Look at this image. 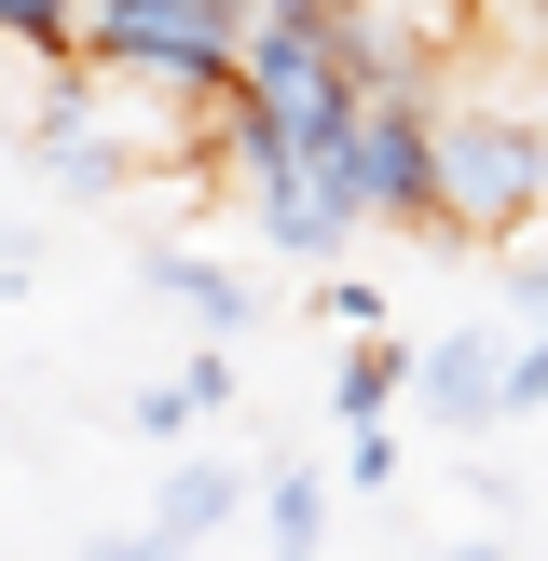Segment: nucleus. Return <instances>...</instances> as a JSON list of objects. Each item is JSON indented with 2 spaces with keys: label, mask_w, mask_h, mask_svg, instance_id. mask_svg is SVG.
<instances>
[{
  "label": "nucleus",
  "mask_w": 548,
  "mask_h": 561,
  "mask_svg": "<svg viewBox=\"0 0 548 561\" xmlns=\"http://www.w3.org/2000/svg\"><path fill=\"white\" fill-rule=\"evenodd\" d=\"M493 301H507L521 329H548V233H521V247H493Z\"/></svg>",
  "instance_id": "obj_11"
},
{
  "label": "nucleus",
  "mask_w": 548,
  "mask_h": 561,
  "mask_svg": "<svg viewBox=\"0 0 548 561\" xmlns=\"http://www.w3.org/2000/svg\"><path fill=\"white\" fill-rule=\"evenodd\" d=\"M151 288L179 301V316L206 329V343H247V288H233V274L206 261V247H179V261H151Z\"/></svg>",
  "instance_id": "obj_7"
},
{
  "label": "nucleus",
  "mask_w": 548,
  "mask_h": 561,
  "mask_svg": "<svg viewBox=\"0 0 548 561\" xmlns=\"http://www.w3.org/2000/svg\"><path fill=\"white\" fill-rule=\"evenodd\" d=\"M247 493H261V480H233V466H206V453H164L151 535H164V548H206V535H233V520H247Z\"/></svg>",
  "instance_id": "obj_5"
},
{
  "label": "nucleus",
  "mask_w": 548,
  "mask_h": 561,
  "mask_svg": "<svg viewBox=\"0 0 548 561\" xmlns=\"http://www.w3.org/2000/svg\"><path fill=\"white\" fill-rule=\"evenodd\" d=\"M206 411H219V398H206V383H192V370H164V383H137V398H124V425H137V438H151V453H179V438H192V425H206Z\"/></svg>",
  "instance_id": "obj_10"
},
{
  "label": "nucleus",
  "mask_w": 548,
  "mask_h": 561,
  "mask_svg": "<svg viewBox=\"0 0 548 561\" xmlns=\"http://www.w3.org/2000/svg\"><path fill=\"white\" fill-rule=\"evenodd\" d=\"M548 219V124L507 96H453L438 110V247H521Z\"/></svg>",
  "instance_id": "obj_2"
},
{
  "label": "nucleus",
  "mask_w": 548,
  "mask_h": 561,
  "mask_svg": "<svg viewBox=\"0 0 548 561\" xmlns=\"http://www.w3.org/2000/svg\"><path fill=\"white\" fill-rule=\"evenodd\" d=\"M82 69L164 110H233L247 0H82Z\"/></svg>",
  "instance_id": "obj_1"
},
{
  "label": "nucleus",
  "mask_w": 548,
  "mask_h": 561,
  "mask_svg": "<svg viewBox=\"0 0 548 561\" xmlns=\"http://www.w3.org/2000/svg\"><path fill=\"white\" fill-rule=\"evenodd\" d=\"M343 493H398V425H343Z\"/></svg>",
  "instance_id": "obj_12"
},
{
  "label": "nucleus",
  "mask_w": 548,
  "mask_h": 561,
  "mask_svg": "<svg viewBox=\"0 0 548 561\" xmlns=\"http://www.w3.org/2000/svg\"><path fill=\"white\" fill-rule=\"evenodd\" d=\"M411 370H425V343H398V329H356L343 370H329V411H343V425H384V411L411 398Z\"/></svg>",
  "instance_id": "obj_6"
},
{
  "label": "nucleus",
  "mask_w": 548,
  "mask_h": 561,
  "mask_svg": "<svg viewBox=\"0 0 548 561\" xmlns=\"http://www.w3.org/2000/svg\"><path fill=\"white\" fill-rule=\"evenodd\" d=\"M411 398L438 411V425H507V343H493V329H438L425 343V370H411Z\"/></svg>",
  "instance_id": "obj_4"
},
{
  "label": "nucleus",
  "mask_w": 548,
  "mask_h": 561,
  "mask_svg": "<svg viewBox=\"0 0 548 561\" xmlns=\"http://www.w3.org/2000/svg\"><path fill=\"white\" fill-rule=\"evenodd\" d=\"M329 192H343L356 233H425L438 247V96L411 82H370L329 137Z\"/></svg>",
  "instance_id": "obj_3"
},
{
  "label": "nucleus",
  "mask_w": 548,
  "mask_h": 561,
  "mask_svg": "<svg viewBox=\"0 0 548 561\" xmlns=\"http://www.w3.org/2000/svg\"><path fill=\"white\" fill-rule=\"evenodd\" d=\"M261 535H274V561H316L329 548V480H288V466H274L261 480Z\"/></svg>",
  "instance_id": "obj_8"
},
{
  "label": "nucleus",
  "mask_w": 548,
  "mask_h": 561,
  "mask_svg": "<svg viewBox=\"0 0 548 561\" xmlns=\"http://www.w3.org/2000/svg\"><path fill=\"white\" fill-rule=\"evenodd\" d=\"M316 316L329 329H384V288H370V274H316Z\"/></svg>",
  "instance_id": "obj_13"
},
{
  "label": "nucleus",
  "mask_w": 548,
  "mask_h": 561,
  "mask_svg": "<svg viewBox=\"0 0 548 561\" xmlns=\"http://www.w3.org/2000/svg\"><path fill=\"white\" fill-rule=\"evenodd\" d=\"M0 42L42 69H82V0H0Z\"/></svg>",
  "instance_id": "obj_9"
},
{
  "label": "nucleus",
  "mask_w": 548,
  "mask_h": 561,
  "mask_svg": "<svg viewBox=\"0 0 548 561\" xmlns=\"http://www.w3.org/2000/svg\"><path fill=\"white\" fill-rule=\"evenodd\" d=\"M438 561H507V535H453V548H438Z\"/></svg>",
  "instance_id": "obj_16"
},
{
  "label": "nucleus",
  "mask_w": 548,
  "mask_h": 561,
  "mask_svg": "<svg viewBox=\"0 0 548 561\" xmlns=\"http://www.w3.org/2000/svg\"><path fill=\"white\" fill-rule=\"evenodd\" d=\"M96 561H192V548H164V535H96Z\"/></svg>",
  "instance_id": "obj_15"
},
{
  "label": "nucleus",
  "mask_w": 548,
  "mask_h": 561,
  "mask_svg": "<svg viewBox=\"0 0 548 561\" xmlns=\"http://www.w3.org/2000/svg\"><path fill=\"white\" fill-rule=\"evenodd\" d=\"M521 411H548V329L507 343V425H521Z\"/></svg>",
  "instance_id": "obj_14"
}]
</instances>
